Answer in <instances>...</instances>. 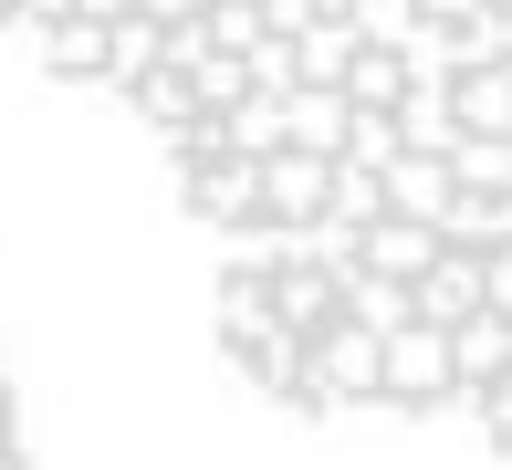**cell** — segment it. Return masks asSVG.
<instances>
[{
    "instance_id": "cell-21",
    "label": "cell",
    "mask_w": 512,
    "mask_h": 470,
    "mask_svg": "<svg viewBox=\"0 0 512 470\" xmlns=\"http://www.w3.org/2000/svg\"><path fill=\"white\" fill-rule=\"evenodd\" d=\"M398 53H377V42H356V63H345V105H398Z\"/></svg>"
},
{
    "instance_id": "cell-15",
    "label": "cell",
    "mask_w": 512,
    "mask_h": 470,
    "mask_svg": "<svg viewBox=\"0 0 512 470\" xmlns=\"http://www.w3.org/2000/svg\"><path fill=\"white\" fill-rule=\"evenodd\" d=\"M387 209V188H377V168H356V157H324V220H345V230H366Z\"/></svg>"
},
{
    "instance_id": "cell-20",
    "label": "cell",
    "mask_w": 512,
    "mask_h": 470,
    "mask_svg": "<svg viewBox=\"0 0 512 470\" xmlns=\"http://www.w3.org/2000/svg\"><path fill=\"white\" fill-rule=\"evenodd\" d=\"M199 32H209V53H251L262 42V0H199Z\"/></svg>"
},
{
    "instance_id": "cell-2",
    "label": "cell",
    "mask_w": 512,
    "mask_h": 470,
    "mask_svg": "<svg viewBox=\"0 0 512 470\" xmlns=\"http://www.w3.org/2000/svg\"><path fill=\"white\" fill-rule=\"evenodd\" d=\"M471 303H481V251L439 241V251H429V272L408 282V314H418V324H460Z\"/></svg>"
},
{
    "instance_id": "cell-11",
    "label": "cell",
    "mask_w": 512,
    "mask_h": 470,
    "mask_svg": "<svg viewBox=\"0 0 512 470\" xmlns=\"http://www.w3.org/2000/svg\"><path fill=\"white\" fill-rule=\"evenodd\" d=\"M387 126H398V147H418V157H450V136H460V115H450V84H398Z\"/></svg>"
},
{
    "instance_id": "cell-3",
    "label": "cell",
    "mask_w": 512,
    "mask_h": 470,
    "mask_svg": "<svg viewBox=\"0 0 512 470\" xmlns=\"http://www.w3.org/2000/svg\"><path fill=\"white\" fill-rule=\"evenodd\" d=\"M262 220H324V157L314 147H272L262 157Z\"/></svg>"
},
{
    "instance_id": "cell-29",
    "label": "cell",
    "mask_w": 512,
    "mask_h": 470,
    "mask_svg": "<svg viewBox=\"0 0 512 470\" xmlns=\"http://www.w3.org/2000/svg\"><path fill=\"white\" fill-rule=\"evenodd\" d=\"M0 11H11V0H0Z\"/></svg>"
},
{
    "instance_id": "cell-28",
    "label": "cell",
    "mask_w": 512,
    "mask_h": 470,
    "mask_svg": "<svg viewBox=\"0 0 512 470\" xmlns=\"http://www.w3.org/2000/svg\"><path fill=\"white\" fill-rule=\"evenodd\" d=\"M502 74H512V53H502Z\"/></svg>"
},
{
    "instance_id": "cell-10",
    "label": "cell",
    "mask_w": 512,
    "mask_h": 470,
    "mask_svg": "<svg viewBox=\"0 0 512 470\" xmlns=\"http://www.w3.org/2000/svg\"><path fill=\"white\" fill-rule=\"evenodd\" d=\"M450 115H460V136H512V74L502 63H460L450 74Z\"/></svg>"
},
{
    "instance_id": "cell-13",
    "label": "cell",
    "mask_w": 512,
    "mask_h": 470,
    "mask_svg": "<svg viewBox=\"0 0 512 470\" xmlns=\"http://www.w3.org/2000/svg\"><path fill=\"white\" fill-rule=\"evenodd\" d=\"M157 32H168V21H157V11H136V0H126V11H105V74H95V84L126 94V84L157 63Z\"/></svg>"
},
{
    "instance_id": "cell-4",
    "label": "cell",
    "mask_w": 512,
    "mask_h": 470,
    "mask_svg": "<svg viewBox=\"0 0 512 470\" xmlns=\"http://www.w3.org/2000/svg\"><path fill=\"white\" fill-rule=\"evenodd\" d=\"M21 42H32L53 74H74V84H95V74H105V21H95V11H53V21H32Z\"/></svg>"
},
{
    "instance_id": "cell-22",
    "label": "cell",
    "mask_w": 512,
    "mask_h": 470,
    "mask_svg": "<svg viewBox=\"0 0 512 470\" xmlns=\"http://www.w3.org/2000/svg\"><path fill=\"white\" fill-rule=\"evenodd\" d=\"M335 157H356V168H387V157H398V126H387V105H356L345 115V147Z\"/></svg>"
},
{
    "instance_id": "cell-16",
    "label": "cell",
    "mask_w": 512,
    "mask_h": 470,
    "mask_svg": "<svg viewBox=\"0 0 512 470\" xmlns=\"http://www.w3.org/2000/svg\"><path fill=\"white\" fill-rule=\"evenodd\" d=\"M439 241H460V251H492V241H502V199H492V188H460V178H450Z\"/></svg>"
},
{
    "instance_id": "cell-27",
    "label": "cell",
    "mask_w": 512,
    "mask_h": 470,
    "mask_svg": "<svg viewBox=\"0 0 512 470\" xmlns=\"http://www.w3.org/2000/svg\"><path fill=\"white\" fill-rule=\"evenodd\" d=\"M492 199H502V241H512V188H492Z\"/></svg>"
},
{
    "instance_id": "cell-7",
    "label": "cell",
    "mask_w": 512,
    "mask_h": 470,
    "mask_svg": "<svg viewBox=\"0 0 512 470\" xmlns=\"http://www.w3.org/2000/svg\"><path fill=\"white\" fill-rule=\"evenodd\" d=\"M377 188H387V209H398V220H429V230H439V209H450V157L398 147V157L377 168Z\"/></svg>"
},
{
    "instance_id": "cell-1",
    "label": "cell",
    "mask_w": 512,
    "mask_h": 470,
    "mask_svg": "<svg viewBox=\"0 0 512 470\" xmlns=\"http://www.w3.org/2000/svg\"><path fill=\"white\" fill-rule=\"evenodd\" d=\"M189 209L209 230H230V220H251L262 209V157H241V147H220V157H199V178H189Z\"/></svg>"
},
{
    "instance_id": "cell-8",
    "label": "cell",
    "mask_w": 512,
    "mask_h": 470,
    "mask_svg": "<svg viewBox=\"0 0 512 470\" xmlns=\"http://www.w3.org/2000/svg\"><path fill=\"white\" fill-rule=\"evenodd\" d=\"M262 293H272V324L314 335V324L335 314V262H283V272H262Z\"/></svg>"
},
{
    "instance_id": "cell-6",
    "label": "cell",
    "mask_w": 512,
    "mask_h": 470,
    "mask_svg": "<svg viewBox=\"0 0 512 470\" xmlns=\"http://www.w3.org/2000/svg\"><path fill=\"white\" fill-rule=\"evenodd\" d=\"M429 251H439V230H429V220H398V209H377V220L356 230V262H366V272H398V282L429 272Z\"/></svg>"
},
{
    "instance_id": "cell-18",
    "label": "cell",
    "mask_w": 512,
    "mask_h": 470,
    "mask_svg": "<svg viewBox=\"0 0 512 470\" xmlns=\"http://www.w3.org/2000/svg\"><path fill=\"white\" fill-rule=\"evenodd\" d=\"M262 324H272V293H262V272H230V293H220V345L241 356V345L262 335Z\"/></svg>"
},
{
    "instance_id": "cell-9",
    "label": "cell",
    "mask_w": 512,
    "mask_h": 470,
    "mask_svg": "<svg viewBox=\"0 0 512 470\" xmlns=\"http://www.w3.org/2000/svg\"><path fill=\"white\" fill-rule=\"evenodd\" d=\"M345 84H293L283 94V147H314V157H335L345 147Z\"/></svg>"
},
{
    "instance_id": "cell-24",
    "label": "cell",
    "mask_w": 512,
    "mask_h": 470,
    "mask_svg": "<svg viewBox=\"0 0 512 470\" xmlns=\"http://www.w3.org/2000/svg\"><path fill=\"white\" fill-rule=\"evenodd\" d=\"M471 418L492 429V450H512V366L492 376V387H481V408H471Z\"/></svg>"
},
{
    "instance_id": "cell-23",
    "label": "cell",
    "mask_w": 512,
    "mask_h": 470,
    "mask_svg": "<svg viewBox=\"0 0 512 470\" xmlns=\"http://www.w3.org/2000/svg\"><path fill=\"white\" fill-rule=\"evenodd\" d=\"M189 94H199L209 115H220L230 94H241V53H199V63H189Z\"/></svg>"
},
{
    "instance_id": "cell-5",
    "label": "cell",
    "mask_w": 512,
    "mask_h": 470,
    "mask_svg": "<svg viewBox=\"0 0 512 470\" xmlns=\"http://www.w3.org/2000/svg\"><path fill=\"white\" fill-rule=\"evenodd\" d=\"M439 335H450V376H460V387H492V376L512 366V324L492 314V303H471V314L439 324Z\"/></svg>"
},
{
    "instance_id": "cell-14",
    "label": "cell",
    "mask_w": 512,
    "mask_h": 470,
    "mask_svg": "<svg viewBox=\"0 0 512 470\" xmlns=\"http://www.w3.org/2000/svg\"><path fill=\"white\" fill-rule=\"evenodd\" d=\"M220 147H241V157H272V147H283V94L241 84V94L220 105Z\"/></svg>"
},
{
    "instance_id": "cell-19",
    "label": "cell",
    "mask_w": 512,
    "mask_h": 470,
    "mask_svg": "<svg viewBox=\"0 0 512 470\" xmlns=\"http://www.w3.org/2000/svg\"><path fill=\"white\" fill-rule=\"evenodd\" d=\"M450 178L460 188H512V136H450Z\"/></svg>"
},
{
    "instance_id": "cell-25",
    "label": "cell",
    "mask_w": 512,
    "mask_h": 470,
    "mask_svg": "<svg viewBox=\"0 0 512 470\" xmlns=\"http://www.w3.org/2000/svg\"><path fill=\"white\" fill-rule=\"evenodd\" d=\"M481 303H492V314L512 324V241H492V251H481Z\"/></svg>"
},
{
    "instance_id": "cell-26",
    "label": "cell",
    "mask_w": 512,
    "mask_h": 470,
    "mask_svg": "<svg viewBox=\"0 0 512 470\" xmlns=\"http://www.w3.org/2000/svg\"><path fill=\"white\" fill-rule=\"evenodd\" d=\"M418 11H429V21H460V11H471V0H418Z\"/></svg>"
},
{
    "instance_id": "cell-17",
    "label": "cell",
    "mask_w": 512,
    "mask_h": 470,
    "mask_svg": "<svg viewBox=\"0 0 512 470\" xmlns=\"http://www.w3.org/2000/svg\"><path fill=\"white\" fill-rule=\"evenodd\" d=\"M241 356L262 366V387H272V397H304V335H293V324H262Z\"/></svg>"
},
{
    "instance_id": "cell-12",
    "label": "cell",
    "mask_w": 512,
    "mask_h": 470,
    "mask_svg": "<svg viewBox=\"0 0 512 470\" xmlns=\"http://www.w3.org/2000/svg\"><path fill=\"white\" fill-rule=\"evenodd\" d=\"M345 63H356V21L314 11L304 32H293V84H345Z\"/></svg>"
}]
</instances>
